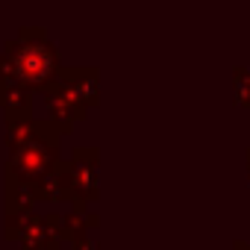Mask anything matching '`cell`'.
<instances>
[{
  "mask_svg": "<svg viewBox=\"0 0 250 250\" xmlns=\"http://www.w3.org/2000/svg\"><path fill=\"white\" fill-rule=\"evenodd\" d=\"M59 74L74 85V91L80 94V100L88 109H94L100 103V74H97L94 65H85V68L83 65H65Z\"/></svg>",
  "mask_w": 250,
  "mask_h": 250,
  "instance_id": "obj_5",
  "label": "cell"
},
{
  "mask_svg": "<svg viewBox=\"0 0 250 250\" xmlns=\"http://www.w3.org/2000/svg\"><path fill=\"white\" fill-rule=\"evenodd\" d=\"M71 250H100L97 247V238L88 232V235H83V238H77L74 244H71Z\"/></svg>",
  "mask_w": 250,
  "mask_h": 250,
  "instance_id": "obj_11",
  "label": "cell"
},
{
  "mask_svg": "<svg viewBox=\"0 0 250 250\" xmlns=\"http://www.w3.org/2000/svg\"><path fill=\"white\" fill-rule=\"evenodd\" d=\"M33 94L36 88L18 80H0V109L3 112H33Z\"/></svg>",
  "mask_w": 250,
  "mask_h": 250,
  "instance_id": "obj_6",
  "label": "cell"
},
{
  "mask_svg": "<svg viewBox=\"0 0 250 250\" xmlns=\"http://www.w3.org/2000/svg\"><path fill=\"white\" fill-rule=\"evenodd\" d=\"M0 80H18V71H15V62L0 50ZM21 83V80H18Z\"/></svg>",
  "mask_w": 250,
  "mask_h": 250,
  "instance_id": "obj_10",
  "label": "cell"
},
{
  "mask_svg": "<svg viewBox=\"0 0 250 250\" xmlns=\"http://www.w3.org/2000/svg\"><path fill=\"white\" fill-rule=\"evenodd\" d=\"M247 168H250V150H247Z\"/></svg>",
  "mask_w": 250,
  "mask_h": 250,
  "instance_id": "obj_12",
  "label": "cell"
},
{
  "mask_svg": "<svg viewBox=\"0 0 250 250\" xmlns=\"http://www.w3.org/2000/svg\"><path fill=\"white\" fill-rule=\"evenodd\" d=\"M97 162L100 150L97 147H74L68 159H62L68 186H71V206L74 212H88V203L100 197V180H97Z\"/></svg>",
  "mask_w": 250,
  "mask_h": 250,
  "instance_id": "obj_3",
  "label": "cell"
},
{
  "mask_svg": "<svg viewBox=\"0 0 250 250\" xmlns=\"http://www.w3.org/2000/svg\"><path fill=\"white\" fill-rule=\"evenodd\" d=\"M39 94H42V100H44L50 118L65 130V136L74 130V124H77V121H83V118L88 115V106L80 100V94L74 91V85H71L62 74H59L53 83H47Z\"/></svg>",
  "mask_w": 250,
  "mask_h": 250,
  "instance_id": "obj_4",
  "label": "cell"
},
{
  "mask_svg": "<svg viewBox=\"0 0 250 250\" xmlns=\"http://www.w3.org/2000/svg\"><path fill=\"white\" fill-rule=\"evenodd\" d=\"M3 121H6V147L9 153L18 150L36 130L39 118H33V112H3Z\"/></svg>",
  "mask_w": 250,
  "mask_h": 250,
  "instance_id": "obj_8",
  "label": "cell"
},
{
  "mask_svg": "<svg viewBox=\"0 0 250 250\" xmlns=\"http://www.w3.org/2000/svg\"><path fill=\"white\" fill-rule=\"evenodd\" d=\"M100 227V218L94 215V212H65L62 215V221H59V241H77V238H83V235H88L91 229H97Z\"/></svg>",
  "mask_w": 250,
  "mask_h": 250,
  "instance_id": "obj_7",
  "label": "cell"
},
{
  "mask_svg": "<svg viewBox=\"0 0 250 250\" xmlns=\"http://www.w3.org/2000/svg\"><path fill=\"white\" fill-rule=\"evenodd\" d=\"M39 212H9L3 218V238L6 241H21L27 235V229L33 227Z\"/></svg>",
  "mask_w": 250,
  "mask_h": 250,
  "instance_id": "obj_9",
  "label": "cell"
},
{
  "mask_svg": "<svg viewBox=\"0 0 250 250\" xmlns=\"http://www.w3.org/2000/svg\"><path fill=\"white\" fill-rule=\"evenodd\" d=\"M65 130L53 118H42L36 124L33 136L9 153L6 165H3V183H21V186H39L42 180H47L56 165L62 162L59 156V142H62Z\"/></svg>",
  "mask_w": 250,
  "mask_h": 250,
  "instance_id": "obj_1",
  "label": "cell"
},
{
  "mask_svg": "<svg viewBox=\"0 0 250 250\" xmlns=\"http://www.w3.org/2000/svg\"><path fill=\"white\" fill-rule=\"evenodd\" d=\"M3 53L15 62L18 80L36 91H42L47 83H53L59 77V71L65 68L59 62V50L50 42L47 30L42 24H27L18 27L15 39L3 42Z\"/></svg>",
  "mask_w": 250,
  "mask_h": 250,
  "instance_id": "obj_2",
  "label": "cell"
}]
</instances>
